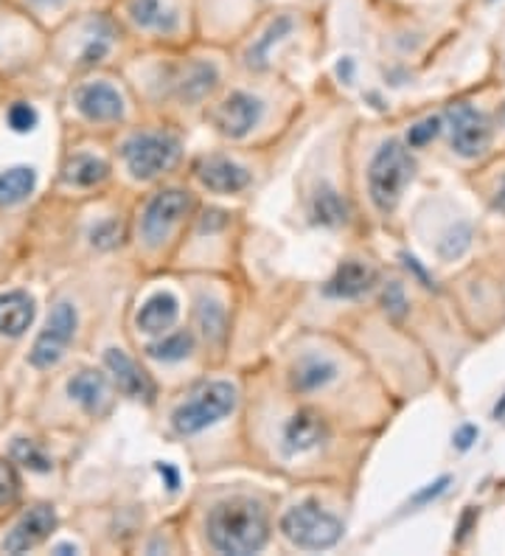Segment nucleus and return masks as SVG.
Returning <instances> with one entry per match:
<instances>
[{
  "mask_svg": "<svg viewBox=\"0 0 505 556\" xmlns=\"http://www.w3.org/2000/svg\"><path fill=\"white\" fill-rule=\"evenodd\" d=\"M157 472H161V476H166V481H168V489H177V472L172 467H168V464H157Z\"/></svg>",
  "mask_w": 505,
  "mask_h": 556,
  "instance_id": "obj_37",
  "label": "nucleus"
},
{
  "mask_svg": "<svg viewBox=\"0 0 505 556\" xmlns=\"http://www.w3.org/2000/svg\"><path fill=\"white\" fill-rule=\"evenodd\" d=\"M281 534L298 548L324 551L337 545V540L343 536V522L320 509L315 501H306L292 506L281 517Z\"/></svg>",
  "mask_w": 505,
  "mask_h": 556,
  "instance_id": "obj_3",
  "label": "nucleus"
},
{
  "mask_svg": "<svg viewBox=\"0 0 505 556\" xmlns=\"http://www.w3.org/2000/svg\"><path fill=\"white\" fill-rule=\"evenodd\" d=\"M110 175V166L104 161H99V157L93 155H76L74 161L67 163V184H74V186H96L101 184V180H108Z\"/></svg>",
  "mask_w": 505,
  "mask_h": 556,
  "instance_id": "obj_24",
  "label": "nucleus"
},
{
  "mask_svg": "<svg viewBox=\"0 0 505 556\" xmlns=\"http://www.w3.org/2000/svg\"><path fill=\"white\" fill-rule=\"evenodd\" d=\"M76 326H79V315L71 304H56L48 315L46 329L40 332V338L34 340L31 359L34 368H54L62 357H65L67 346H71V340L76 338Z\"/></svg>",
  "mask_w": 505,
  "mask_h": 556,
  "instance_id": "obj_6",
  "label": "nucleus"
},
{
  "mask_svg": "<svg viewBox=\"0 0 505 556\" xmlns=\"http://www.w3.org/2000/svg\"><path fill=\"white\" fill-rule=\"evenodd\" d=\"M122 155L132 177L149 180V177L161 175V172L175 166L177 157H180V141L172 136H163V132H143V136H132L124 143Z\"/></svg>",
  "mask_w": 505,
  "mask_h": 556,
  "instance_id": "obj_5",
  "label": "nucleus"
},
{
  "mask_svg": "<svg viewBox=\"0 0 505 556\" xmlns=\"http://www.w3.org/2000/svg\"><path fill=\"white\" fill-rule=\"evenodd\" d=\"M21 492H23V481L17 467H14L12 462H7V458H0V509L14 506L17 497H21Z\"/></svg>",
  "mask_w": 505,
  "mask_h": 556,
  "instance_id": "obj_29",
  "label": "nucleus"
},
{
  "mask_svg": "<svg viewBox=\"0 0 505 556\" xmlns=\"http://www.w3.org/2000/svg\"><path fill=\"white\" fill-rule=\"evenodd\" d=\"M298 28V21L295 14L283 12V14H276L273 21L264 26L262 37H256L253 40V46L248 48V54H244V60H248L250 68H264L269 60V51H273V46H278V42H283L287 37L295 35Z\"/></svg>",
  "mask_w": 505,
  "mask_h": 556,
  "instance_id": "obj_17",
  "label": "nucleus"
},
{
  "mask_svg": "<svg viewBox=\"0 0 505 556\" xmlns=\"http://www.w3.org/2000/svg\"><path fill=\"white\" fill-rule=\"evenodd\" d=\"M104 363H108V368L113 371L115 382H118V388H122L124 394L138 396V400H152V396H155V386L149 382L147 374L135 366L122 349H108Z\"/></svg>",
  "mask_w": 505,
  "mask_h": 556,
  "instance_id": "obj_16",
  "label": "nucleus"
},
{
  "mask_svg": "<svg viewBox=\"0 0 505 556\" xmlns=\"http://www.w3.org/2000/svg\"><path fill=\"white\" fill-rule=\"evenodd\" d=\"M67 394H71V400L79 402L90 416L108 414V407H110L108 377L93 371V368H81L79 374H74V377L67 380Z\"/></svg>",
  "mask_w": 505,
  "mask_h": 556,
  "instance_id": "obj_15",
  "label": "nucleus"
},
{
  "mask_svg": "<svg viewBox=\"0 0 505 556\" xmlns=\"http://www.w3.org/2000/svg\"><path fill=\"white\" fill-rule=\"evenodd\" d=\"M90 237H93V244H99V248H113V244L118 242V237H122V225L115 223V219H108V223H101Z\"/></svg>",
  "mask_w": 505,
  "mask_h": 556,
  "instance_id": "obj_33",
  "label": "nucleus"
},
{
  "mask_svg": "<svg viewBox=\"0 0 505 556\" xmlns=\"http://www.w3.org/2000/svg\"><path fill=\"white\" fill-rule=\"evenodd\" d=\"M494 208L503 211V214H505V177H503V180H500L497 191H494Z\"/></svg>",
  "mask_w": 505,
  "mask_h": 556,
  "instance_id": "obj_38",
  "label": "nucleus"
},
{
  "mask_svg": "<svg viewBox=\"0 0 505 556\" xmlns=\"http://www.w3.org/2000/svg\"><path fill=\"white\" fill-rule=\"evenodd\" d=\"M446 483H450V478H441V481H435V483H430V486L425 489V492H418L416 497H413V503H427V501H432V497H438L441 495V492H444L446 489Z\"/></svg>",
  "mask_w": 505,
  "mask_h": 556,
  "instance_id": "obj_35",
  "label": "nucleus"
},
{
  "mask_svg": "<svg viewBox=\"0 0 505 556\" xmlns=\"http://www.w3.org/2000/svg\"><path fill=\"white\" fill-rule=\"evenodd\" d=\"M413 169H416V163H413L411 152L404 150L402 143L388 141L379 147L368 169L370 200L379 211L388 214V211L396 208L404 194V186L413 180Z\"/></svg>",
  "mask_w": 505,
  "mask_h": 556,
  "instance_id": "obj_2",
  "label": "nucleus"
},
{
  "mask_svg": "<svg viewBox=\"0 0 505 556\" xmlns=\"http://www.w3.org/2000/svg\"><path fill=\"white\" fill-rule=\"evenodd\" d=\"M200 320H202V329L205 334L211 338H219L225 329V309L223 304H216V301H200Z\"/></svg>",
  "mask_w": 505,
  "mask_h": 556,
  "instance_id": "obj_30",
  "label": "nucleus"
},
{
  "mask_svg": "<svg viewBox=\"0 0 505 556\" xmlns=\"http://www.w3.org/2000/svg\"><path fill=\"white\" fill-rule=\"evenodd\" d=\"M9 127H12L14 132H28V129L37 127V113H34L31 104H14V108L9 110Z\"/></svg>",
  "mask_w": 505,
  "mask_h": 556,
  "instance_id": "obj_32",
  "label": "nucleus"
},
{
  "mask_svg": "<svg viewBox=\"0 0 505 556\" xmlns=\"http://www.w3.org/2000/svg\"><path fill=\"white\" fill-rule=\"evenodd\" d=\"M216 68L211 65V62H194L189 71H186V93L189 96H202V93H209V90H214L216 85Z\"/></svg>",
  "mask_w": 505,
  "mask_h": 556,
  "instance_id": "obj_26",
  "label": "nucleus"
},
{
  "mask_svg": "<svg viewBox=\"0 0 505 556\" xmlns=\"http://www.w3.org/2000/svg\"><path fill=\"white\" fill-rule=\"evenodd\" d=\"M312 219L317 225H329V228L343 225L349 219V205L343 203V198L331 186H320L315 191V198H312Z\"/></svg>",
  "mask_w": 505,
  "mask_h": 556,
  "instance_id": "obj_23",
  "label": "nucleus"
},
{
  "mask_svg": "<svg viewBox=\"0 0 505 556\" xmlns=\"http://www.w3.org/2000/svg\"><path fill=\"white\" fill-rule=\"evenodd\" d=\"M326 439V421L324 416L310 410V407H303L287 421V428H283V453L287 455H301L315 450L320 441Z\"/></svg>",
  "mask_w": 505,
  "mask_h": 556,
  "instance_id": "obj_14",
  "label": "nucleus"
},
{
  "mask_svg": "<svg viewBox=\"0 0 505 556\" xmlns=\"http://www.w3.org/2000/svg\"><path fill=\"white\" fill-rule=\"evenodd\" d=\"M374 270L357 258H349L343 265L337 267L334 278H331L329 285H326V292L334 295V299H357L363 292L370 290L374 285Z\"/></svg>",
  "mask_w": 505,
  "mask_h": 556,
  "instance_id": "obj_19",
  "label": "nucleus"
},
{
  "mask_svg": "<svg viewBox=\"0 0 505 556\" xmlns=\"http://www.w3.org/2000/svg\"><path fill=\"white\" fill-rule=\"evenodd\" d=\"M404 306H407V301H404V292L399 285H391V290L384 292V309H391L393 315H404Z\"/></svg>",
  "mask_w": 505,
  "mask_h": 556,
  "instance_id": "obj_34",
  "label": "nucleus"
},
{
  "mask_svg": "<svg viewBox=\"0 0 505 556\" xmlns=\"http://www.w3.org/2000/svg\"><path fill=\"white\" fill-rule=\"evenodd\" d=\"M54 529L56 511L51 506H34V509H28L21 517V522L14 526L12 534L3 540V551H9V554H26V551L46 543Z\"/></svg>",
  "mask_w": 505,
  "mask_h": 556,
  "instance_id": "obj_11",
  "label": "nucleus"
},
{
  "mask_svg": "<svg viewBox=\"0 0 505 556\" xmlns=\"http://www.w3.org/2000/svg\"><path fill=\"white\" fill-rule=\"evenodd\" d=\"M191 349H194V338H191V332H177L157 340V343H149L147 354L152 359H163V363H177V359L189 357Z\"/></svg>",
  "mask_w": 505,
  "mask_h": 556,
  "instance_id": "obj_25",
  "label": "nucleus"
},
{
  "mask_svg": "<svg viewBox=\"0 0 505 556\" xmlns=\"http://www.w3.org/2000/svg\"><path fill=\"white\" fill-rule=\"evenodd\" d=\"M269 522L258 503L248 497L216 503L209 515V540L216 551L233 556L256 554L267 545Z\"/></svg>",
  "mask_w": 505,
  "mask_h": 556,
  "instance_id": "obj_1",
  "label": "nucleus"
},
{
  "mask_svg": "<svg viewBox=\"0 0 505 556\" xmlns=\"http://www.w3.org/2000/svg\"><path fill=\"white\" fill-rule=\"evenodd\" d=\"M337 377V366L331 359L320 357V354H306V357L298 359V366L292 368V388L303 391V394H312V391H320V388L329 386Z\"/></svg>",
  "mask_w": 505,
  "mask_h": 556,
  "instance_id": "obj_20",
  "label": "nucleus"
},
{
  "mask_svg": "<svg viewBox=\"0 0 505 556\" xmlns=\"http://www.w3.org/2000/svg\"><path fill=\"white\" fill-rule=\"evenodd\" d=\"M76 110L90 122H118L124 116L122 93L108 81H90L81 85L74 96Z\"/></svg>",
  "mask_w": 505,
  "mask_h": 556,
  "instance_id": "obj_12",
  "label": "nucleus"
},
{
  "mask_svg": "<svg viewBox=\"0 0 505 556\" xmlns=\"http://www.w3.org/2000/svg\"><path fill=\"white\" fill-rule=\"evenodd\" d=\"M438 132H441V118L438 116L425 118L421 124L411 127V132H407V143H411V147H427Z\"/></svg>",
  "mask_w": 505,
  "mask_h": 556,
  "instance_id": "obj_31",
  "label": "nucleus"
},
{
  "mask_svg": "<svg viewBox=\"0 0 505 556\" xmlns=\"http://www.w3.org/2000/svg\"><path fill=\"white\" fill-rule=\"evenodd\" d=\"M12 455H14V462L23 464V467L34 469V472H48L51 469V462H48V455L42 453L40 447H37V441L31 439H17L12 444Z\"/></svg>",
  "mask_w": 505,
  "mask_h": 556,
  "instance_id": "obj_27",
  "label": "nucleus"
},
{
  "mask_svg": "<svg viewBox=\"0 0 505 556\" xmlns=\"http://www.w3.org/2000/svg\"><path fill=\"white\" fill-rule=\"evenodd\" d=\"M471 244V228L466 223H458L455 228H450V231L444 233V239L438 242V253L444 258H460L466 251H469Z\"/></svg>",
  "mask_w": 505,
  "mask_h": 556,
  "instance_id": "obj_28",
  "label": "nucleus"
},
{
  "mask_svg": "<svg viewBox=\"0 0 505 556\" xmlns=\"http://www.w3.org/2000/svg\"><path fill=\"white\" fill-rule=\"evenodd\" d=\"M37 186V175L28 166H14V169L0 175V208H12L23 203Z\"/></svg>",
  "mask_w": 505,
  "mask_h": 556,
  "instance_id": "obj_22",
  "label": "nucleus"
},
{
  "mask_svg": "<svg viewBox=\"0 0 505 556\" xmlns=\"http://www.w3.org/2000/svg\"><path fill=\"white\" fill-rule=\"evenodd\" d=\"M197 177L205 189L216 194H236L250 184V172L228 157H205L197 163Z\"/></svg>",
  "mask_w": 505,
  "mask_h": 556,
  "instance_id": "obj_13",
  "label": "nucleus"
},
{
  "mask_svg": "<svg viewBox=\"0 0 505 556\" xmlns=\"http://www.w3.org/2000/svg\"><path fill=\"white\" fill-rule=\"evenodd\" d=\"M475 439H478V428H475V425H464V428L455 433V447L469 450L471 441H475Z\"/></svg>",
  "mask_w": 505,
  "mask_h": 556,
  "instance_id": "obj_36",
  "label": "nucleus"
},
{
  "mask_svg": "<svg viewBox=\"0 0 505 556\" xmlns=\"http://www.w3.org/2000/svg\"><path fill=\"white\" fill-rule=\"evenodd\" d=\"M177 315H180V304H177L175 295H172V292H155V295L141 306L138 326L149 334H161L175 326Z\"/></svg>",
  "mask_w": 505,
  "mask_h": 556,
  "instance_id": "obj_21",
  "label": "nucleus"
},
{
  "mask_svg": "<svg viewBox=\"0 0 505 556\" xmlns=\"http://www.w3.org/2000/svg\"><path fill=\"white\" fill-rule=\"evenodd\" d=\"M264 113V104L258 102L256 96L250 93H230L228 99L216 104L211 113L214 127L223 132L225 138H244L250 129L256 127L258 118Z\"/></svg>",
  "mask_w": 505,
  "mask_h": 556,
  "instance_id": "obj_9",
  "label": "nucleus"
},
{
  "mask_svg": "<svg viewBox=\"0 0 505 556\" xmlns=\"http://www.w3.org/2000/svg\"><path fill=\"white\" fill-rule=\"evenodd\" d=\"M127 21L141 31L152 35H177L182 26V12L172 0H122Z\"/></svg>",
  "mask_w": 505,
  "mask_h": 556,
  "instance_id": "obj_10",
  "label": "nucleus"
},
{
  "mask_svg": "<svg viewBox=\"0 0 505 556\" xmlns=\"http://www.w3.org/2000/svg\"><path fill=\"white\" fill-rule=\"evenodd\" d=\"M34 320V299L23 290H12L0 295V334L21 338Z\"/></svg>",
  "mask_w": 505,
  "mask_h": 556,
  "instance_id": "obj_18",
  "label": "nucleus"
},
{
  "mask_svg": "<svg viewBox=\"0 0 505 556\" xmlns=\"http://www.w3.org/2000/svg\"><path fill=\"white\" fill-rule=\"evenodd\" d=\"M191 208V198L189 191H180V189H166L161 194L152 198V203L147 205L143 211V223H141V231L143 239L149 244H161L163 239L172 233L177 223H180Z\"/></svg>",
  "mask_w": 505,
  "mask_h": 556,
  "instance_id": "obj_8",
  "label": "nucleus"
},
{
  "mask_svg": "<svg viewBox=\"0 0 505 556\" xmlns=\"http://www.w3.org/2000/svg\"><path fill=\"white\" fill-rule=\"evenodd\" d=\"M446 122H450L452 150L460 157L483 155L489 141H492V127L480 110H475L471 104H455L446 113Z\"/></svg>",
  "mask_w": 505,
  "mask_h": 556,
  "instance_id": "obj_7",
  "label": "nucleus"
},
{
  "mask_svg": "<svg viewBox=\"0 0 505 556\" xmlns=\"http://www.w3.org/2000/svg\"><path fill=\"white\" fill-rule=\"evenodd\" d=\"M494 419H505V394L503 400L497 402V407H494Z\"/></svg>",
  "mask_w": 505,
  "mask_h": 556,
  "instance_id": "obj_39",
  "label": "nucleus"
},
{
  "mask_svg": "<svg viewBox=\"0 0 505 556\" xmlns=\"http://www.w3.org/2000/svg\"><path fill=\"white\" fill-rule=\"evenodd\" d=\"M236 407V388L230 382H209L202 386L186 405H180L172 414V425L180 435L200 433L211 428Z\"/></svg>",
  "mask_w": 505,
  "mask_h": 556,
  "instance_id": "obj_4",
  "label": "nucleus"
}]
</instances>
